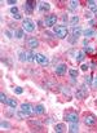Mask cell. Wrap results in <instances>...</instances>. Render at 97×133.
<instances>
[{"label":"cell","mask_w":97,"mask_h":133,"mask_svg":"<svg viewBox=\"0 0 97 133\" xmlns=\"http://www.w3.org/2000/svg\"><path fill=\"white\" fill-rule=\"evenodd\" d=\"M54 35L58 39H66L69 35V30L66 26H54Z\"/></svg>","instance_id":"1"},{"label":"cell","mask_w":97,"mask_h":133,"mask_svg":"<svg viewBox=\"0 0 97 133\" xmlns=\"http://www.w3.org/2000/svg\"><path fill=\"white\" fill-rule=\"evenodd\" d=\"M64 120L69 123H78L79 122V115L75 111H66L64 114Z\"/></svg>","instance_id":"2"},{"label":"cell","mask_w":97,"mask_h":133,"mask_svg":"<svg viewBox=\"0 0 97 133\" xmlns=\"http://www.w3.org/2000/svg\"><path fill=\"white\" fill-rule=\"evenodd\" d=\"M22 28H24L25 31H27V32H34L35 31L34 21L30 19V18H25L24 21H22Z\"/></svg>","instance_id":"3"},{"label":"cell","mask_w":97,"mask_h":133,"mask_svg":"<svg viewBox=\"0 0 97 133\" xmlns=\"http://www.w3.org/2000/svg\"><path fill=\"white\" fill-rule=\"evenodd\" d=\"M57 19H58V17L56 14H48V16H46V18H44V25L47 27H54Z\"/></svg>","instance_id":"4"},{"label":"cell","mask_w":97,"mask_h":133,"mask_svg":"<svg viewBox=\"0 0 97 133\" xmlns=\"http://www.w3.org/2000/svg\"><path fill=\"white\" fill-rule=\"evenodd\" d=\"M21 111H24L25 114L28 115V118H31L35 114V107L31 105V103H22L21 105Z\"/></svg>","instance_id":"5"},{"label":"cell","mask_w":97,"mask_h":133,"mask_svg":"<svg viewBox=\"0 0 97 133\" xmlns=\"http://www.w3.org/2000/svg\"><path fill=\"white\" fill-rule=\"evenodd\" d=\"M75 97L78 98V100H86L87 97H88V91H87V87L83 84V85H80L79 88H78V91H76V93H75Z\"/></svg>","instance_id":"6"},{"label":"cell","mask_w":97,"mask_h":133,"mask_svg":"<svg viewBox=\"0 0 97 133\" xmlns=\"http://www.w3.org/2000/svg\"><path fill=\"white\" fill-rule=\"evenodd\" d=\"M84 124L88 127H93L97 124V116L93 114H86L84 115Z\"/></svg>","instance_id":"7"},{"label":"cell","mask_w":97,"mask_h":133,"mask_svg":"<svg viewBox=\"0 0 97 133\" xmlns=\"http://www.w3.org/2000/svg\"><path fill=\"white\" fill-rule=\"evenodd\" d=\"M27 124L31 127V131H36V132H42V131H43V124H42L39 120L30 119V120L27 122Z\"/></svg>","instance_id":"8"},{"label":"cell","mask_w":97,"mask_h":133,"mask_svg":"<svg viewBox=\"0 0 97 133\" xmlns=\"http://www.w3.org/2000/svg\"><path fill=\"white\" fill-rule=\"evenodd\" d=\"M35 56H36V62H38L39 65H42V66H48L49 60H48L47 56H44L43 53H36Z\"/></svg>","instance_id":"9"},{"label":"cell","mask_w":97,"mask_h":133,"mask_svg":"<svg viewBox=\"0 0 97 133\" xmlns=\"http://www.w3.org/2000/svg\"><path fill=\"white\" fill-rule=\"evenodd\" d=\"M35 6H36V1L27 0V1L25 3V5H24V9H25V12H27V13H32V10L35 9Z\"/></svg>","instance_id":"10"},{"label":"cell","mask_w":97,"mask_h":133,"mask_svg":"<svg viewBox=\"0 0 97 133\" xmlns=\"http://www.w3.org/2000/svg\"><path fill=\"white\" fill-rule=\"evenodd\" d=\"M26 43H27V47H30L31 49H35V48L39 47V40L36 39V38H34V36H31V38H27Z\"/></svg>","instance_id":"11"},{"label":"cell","mask_w":97,"mask_h":133,"mask_svg":"<svg viewBox=\"0 0 97 133\" xmlns=\"http://www.w3.org/2000/svg\"><path fill=\"white\" fill-rule=\"evenodd\" d=\"M66 71H68V66H66V63H60L58 66H56V74L58 76L65 75Z\"/></svg>","instance_id":"12"},{"label":"cell","mask_w":97,"mask_h":133,"mask_svg":"<svg viewBox=\"0 0 97 133\" xmlns=\"http://www.w3.org/2000/svg\"><path fill=\"white\" fill-rule=\"evenodd\" d=\"M60 92H61L64 96H66L68 97V100H71V89L70 87H65V85H60Z\"/></svg>","instance_id":"13"},{"label":"cell","mask_w":97,"mask_h":133,"mask_svg":"<svg viewBox=\"0 0 97 133\" xmlns=\"http://www.w3.org/2000/svg\"><path fill=\"white\" fill-rule=\"evenodd\" d=\"M65 131H66V125H65V124L60 123V124H56V125H54V132H56V133H62V132H65Z\"/></svg>","instance_id":"14"},{"label":"cell","mask_w":97,"mask_h":133,"mask_svg":"<svg viewBox=\"0 0 97 133\" xmlns=\"http://www.w3.org/2000/svg\"><path fill=\"white\" fill-rule=\"evenodd\" d=\"M26 56H27V61L28 62H35L36 61V56L34 54L32 50H27L26 52Z\"/></svg>","instance_id":"15"},{"label":"cell","mask_w":97,"mask_h":133,"mask_svg":"<svg viewBox=\"0 0 97 133\" xmlns=\"http://www.w3.org/2000/svg\"><path fill=\"white\" fill-rule=\"evenodd\" d=\"M39 9H40L42 13H44V12H49V9H50V4H49V3H42V4L39 5Z\"/></svg>","instance_id":"16"},{"label":"cell","mask_w":97,"mask_h":133,"mask_svg":"<svg viewBox=\"0 0 97 133\" xmlns=\"http://www.w3.org/2000/svg\"><path fill=\"white\" fill-rule=\"evenodd\" d=\"M44 113H46V107H44L43 105H36L35 106V114L36 115H43Z\"/></svg>","instance_id":"17"},{"label":"cell","mask_w":97,"mask_h":133,"mask_svg":"<svg viewBox=\"0 0 97 133\" xmlns=\"http://www.w3.org/2000/svg\"><path fill=\"white\" fill-rule=\"evenodd\" d=\"M24 35H25V30H24V28H16V30H14V36H16L17 39H22V38H24Z\"/></svg>","instance_id":"18"},{"label":"cell","mask_w":97,"mask_h":133,"mask_svg":"<svg viewBox=\"0 0 97 133\" xmlns=\"http://www.w3.org/2000/svg\"><path fill=\"white\" fill-rule=\"evenodd\" d=\"M83 34H84L86 38H91V36H94L97 32H96V30H93V28H87V30L83 31Z\"/></svg>","instance_id":"19"},{"label":"cell","mask_w":97,"mask_h":133,"mask_svg":"<svg viewBox=\"0 0 97 133\" xmlns=\"http://www.w3.org/2000/svg\"><path fill=\"white\" fill-rule=\"evenodd\" d=\"M84 52L89 56H96V48L94 47H84Z\"/></svg>","instance_id":"20"},{"label":"cell","mask_w":97,"mask_h":133,"mask_svg":"<svg viewBox=\"0 0 97 133\" xmlns=\"http://www.w3.org/2000/svg\"><path fill=\"white\" fill-rule=\"evenodd\" d=\"M69 132H71V133H76V132H79L78 123H70V125H69Z\"/></svg>","instance_id":"21"},{"label":"cell","mask_w":97,"mask_h":133,"mask_svg":"<svg viewBox=\"0 0 97 133\" xmlns=\"http://www.w3.org/2000/svg\"><path fill=\"white\" fill-rule=\"evenodd\" d=\"M79 6V1H75V0H72V1L69 3V9L70 10H76Z\"/></svg>","instance_id":"22"},{"label":"cell","mask_w":97,"mask_h":133,"mask_svg":"<svg viewBox=\"0 0 97 133\" xmlns=\"http://www.w3.org/2000/svg\"><path fill=\"white\" fill-rule=\"evenodd\" d=\"M75 60H76V62H82V61H83V60H84V52H78V50H76Z\"/></svg>","instance_id":"23"},{"label":"cell","mask_w":97,"mask_h":133,"mask_svg":"<svg viewBox=\"0 0 97 133\" xmlns=\"http://www.w3.org/2000/svg\"><path fill=\"white\" fill-rule=\"evenodd\" d=\"M80 34H82V28H80L79 26H74V27H72V35L76 36V38H79Z\"/></svg>","instance_id":"24"},{"label":"cell","mask_w":97,"mask_h":133,"mask_svg":"<svg viewBox=\"0 0 97 133\" xmlns=\"http://www.w3.org/2000/svg\"><path fill=\"white\" fill-rule=\"evenodd\" d=\"M88 5H89V9H91V10L96 14V13H97V5H96V3L91 0V1H88Z\"/></svg>","instance_id":"25"},{"label":"cell","mask_w":97,"mask_h":133,"mask_svg":"<svg viewBox=\"0 0 97 133\" xmlns=\"http://www.w3.org/2000/svg\"><path fill=\"white\" fill-rule=\"evenodd\" d=\"M6 103H8V106H9L10 109H16V106H17V101L14 100V98H9Z\"/></svg>","instance_id":"26"},{"label":"cell","mask_w":97,"mask_h":133,"mask_svg":"<svg viewBox=\"0 0 97 133\" xmlns=\"http://www.w3.org/2000/svg\"><path fill=\"white\" fill-rule=\"evenodd\" d=\"M84 82H86V84H88V85H92V83H93V76H92V75H86V76H84Z\"/></svg>","instance_id":"27"},{"label":"cell","mask_w":97,"mask_h":133,"mask_svg":"<svg viewBox=\"0 0 97 133\" xmlns=\"http://www.w3.org/2000/svg\"><path fill=\"white\" fill-rule=\"evenodd\" d=\"M18 56H20V61H21V62H25V61H27V56H26V52L21 50Z\"/></svg>","instance_id":"28"},{"label":"cell","mask_w":97,"mask_h":133,"mask_svg":"<svg viewBox=\"0 0 97 133\" xmlns=\"http://www.w3.org/2000/svg\"><path fill=\"white\" fill-rule=\"evenodd\" d=\"M78 22H79V17H78V16H72V17L70 18V25H71L72 27L75 26Z\"/></svg>","instance_id":"29"},{"label":"cell","mask_w":97,"mask_h":133,"mask_svg":"<svg viewBox=\"0 0 97 133\" xmlns=\"http://www.w3.org/2000/svg\"><path fill=\"white\" fill-rule=\"evenodd\" d=\"M69 74H70L71 78H78L79 71H78V70H74V69H70V70H69Z\"/></svg>","instance_id":"30"},{"label":"cell","mask_w":97,"mask_h":133,"mask_svg":"<svg viewBox=\"0 0 97 133\" xmlns=\"http://www.w3.org/2000/svg\"><path fill=\"white\" fill-rule=\"evenodd\" d=\"M68 40H69L71 44H75V43L78 41V38H76V36H74V35H71L70 38H68Z\"/></svg>","instance_id":"31"},{"label":"cell","mask_w":97,"mask_h":133,"mask_svg":"<svg viewBox=\"0 0 97 133\" xmlns=\"http://www.w3.org/2000/svg\"><path fill=\"white\" fill-rule=\"evenodd\" d=\"M17 116L20 118V119H25V118H28V115H27V114H25L24 111H20V113H17Z\"/></svg>","instance_id":"32"},{"label":"cell","mask_w":97,"mask_h":133,"mask_svg":"<svg viewBox=\"0 0 97 133\" xmlns=\"http://www.w3.org/2000/svg\"><path fill=\"white\" fill-rule=\"evenodd\" d=\"M44 35H46L48 39H56V35H54V34H52V32H48V31H46V32H44Z\"/></svg>","instance_id":"33"},{"label":"cell","mask_w":97,"mask_h":133,"mask_svg":"<svg viewBox=\"0 0 97 133\" xmlns=\"http://www.w3.org/2000/svg\"><path fill=\"white\" fill-rule=\"evenodd\" d=\"M0 102H2V103H6V102H8V100H6V96H5L4 93L0 94Z\"/></svg>","instance_id":"34"},{"label":"cell","mask_w":97,"mask_h":133,"mask_svg":"<svg viewBox=\"0 0 97 133\" xmlns=\"http://www.w3.org/2000/svg\"><path fill=\"white\" fill-rule=\"evenodd\" d=\"M0 125H2V128H10V124L8 122H5V120H3L2 123H0Z\"/></svg>","instance_id":"35"},{"label":"cell","mask_w":97,"mask_h":133,"mask_svg":"<svg viewBox=\"0 0 97 133\" xmlns=\"http://www.w3.org/2000/svg\"><path fill=\"white\" fill-rule=\"evenodd\" d=\"M14 93H16V94H22V93H24V89H22L21 87H16V88H14Z\"/></svg>","instance_id":"36"},{"label":"cell","mask_w":97,"mask_h":133,"mask_svg":"<svg viewBox=\"0 0 97 133\" xmlns=\"http://www.w3.org/2000/svg\"><path fill=\"white\" fill-rule=\"evenodd\" d=\"M10 13L13 14V16H14V14H18V8H17V6H12V8H10Z\"/></svg>","instance_id":"37"},{"label":"cell","mask_w":97,"mask_h":133,"mask_svg":"<svg viewBox=\"0 0 97 133\" xmlns=\"http://www.w3.org/2000/svg\"><path fill=\"white\" fill-rule=\"evenodd\" d=\"M92 85H93L94 89H97V76H94V78H93V83H92Z\"/></svg>","instance_id":"38"},{"label":"cell","mask_w":97,"mask_h":133,"mask_svg":"<svg viewBox=\"0 0 97 133\" xmlns=\"http://www.w3.org/2000/svg\"><path fill=\"white\" fill-rule=\"evenodd\" d=\"M96 67H97V63H96L94 61H92V62H91V69H92V70H96Z\"/></svg>","instance_id":"39"},{"label":"cell","mask_w":97,"mask_h":133,"mask_svg":"<svg viewBox=\"0 0 97 133\" xmlns=\"http://www.w3.org/2000/svg\"><path fill=\"white\" fill-rule=\"evenodd\" d=\"M13 18H14V19H21V18H22L21 13H18V14H14V16H13Z\"/></svg>","instance_id":"40"},{"label":"cell","mask_w":97,"mask_h":133,"mask_svg":"<svg viewBox=\"0 0 97 133\" xmlns=\"http://www.w3.org/2000/svg\"><path fill=\"white\" fill-rule=\"evenodd\" d=\"M84 16H86V18H92V13L91 12H86Z\"/></svg>","instance_id":"41"},{"label":"cell","mask_w":97,"mask_h":133,"mask_svg":"<svg viewBox=\"0 0 97 133\" xmlns=\"http://www.w3.org/2000/svg\"><path fill=\"white\" fill-rule=\"evenodd\" d=\"M88 67H89L88 65H82V70H83V71H87V70H88Z\"/></svg>","instance_id":"42"},{"label":"cell","mask_w":97,"mask_h":133,"mask_svg":"<svg viewBox=\"0 0 97 133\" xmlns=\"http://www.w3.org/2000/svg\"><path fill=\"white\" fill-rule=\"evenodd\" d=\"M52 122H53V118H48V119L46 120V124H50Z\"/></svg>","instance_id":"43"},{"label":"cell","mask_w":97,"mask_h":133,"mask_svg":"<svg viewBox=\"0 0 97 133\" xmlns=\"http://www.w3.org/2000/svg\"><path fill=\"white\" fill-rule=\"evenodd\" d=\"M8 4H12V5L14 4V5H16V4H17V1H16V0H8Z\"/></svg>","instance_id":"44"},{"label":"cell","mask_w":97,"mask_h":133,"mask_svg":"<svg viewBox=\"0 0 97 133\" xmlns=\"http://www.w3.org/2000/svg\"><path fill=\"white\" fill-rule=\"evenodd\" d=\"M5 35L8 36V38H12V34H10L9 31H5Z\"/></svg>","instance_id":"45"},{"label":"cell","mask_w":97,"mask_h":133,"mask_svg":"<svg viewBox=\"0 0 97 133\" xmlns=\"http://www.w3.org/2000/svg\"><path fill=\"white\" fill-rule=\"evenodd\" d=\"M62 19H64V21H66V22H68V16H66V14H64V17H62Z\"/></svg>","instance_id":"46"}]
</instances>
